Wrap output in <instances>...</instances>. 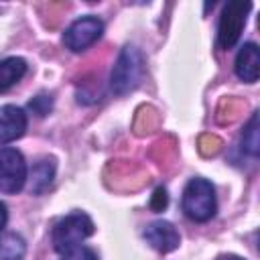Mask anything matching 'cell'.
Instances as JSON below:
<instances>
[{"mask_svg":"<svg viewBox=\"0 0 260 260\" xmlns=\"http://www.w3.org/2000/svg\"><path fill=\"white\" fill-rule=\"evenodd\" d=\"M140 122H144V126L136 132V134H146V132H152V128L156 126V112L152 110V108H148V106H142L140 110H138V114H136V120H134V124H140Z\"/></svg>","mask_w":260,"mask_h":260,"instance_id":"obj_15","label":"cell"},{"mask_svg":"<svg viewBox=\"0 0 260 260\" xmlns=\"http://www.w3.org/2000/svg\"><path fill=\"white\" fill-rule=\"evenodd\" d=\"M102 32H104V22L98 16L87 14V16H81V18L73 20L67 26L65 35H63V43L69 51L81 53L87 47H91L102 37Z\"/></svg>","mask_w":260,"mask_h":260,"instance_id":"obj_5","label":"cell"},{"mask_svg":"<svg viewBox=\"0 0 260 260\" xmlns=\"http://www.w3.org/2000/svg\"><path fill=\"white\" fill-rule=\"evenodd\" d=\"M244 104L240 100H234V98H225L221 100L219 108H217V122L219 124H232L234 120L240 118V112H242Z\"/></svg>","mask_w":260,"mask_h":260,"instance_id":"obj_14","label":"cell"},{"mask_svg":"<svg viewBox=\"0 0 260 260\" xmlns=\"http://www.w3.org/2000/svg\"><path fill=\"white\" fill-rule=\"evenodd\" d=\"M30 189L32 193H43L55 177V160L53 158H41L35 167H32V175H30Z\"/></svg>","mask_w":260,"mask_h":260,"instance_id":"obj_11","label":"cell"},{"mask_svg":"<svg viewBox=\"0 0 260 260\" xmlns=\"http://www.w3.org/2000/svg\"><path fill=\"white\" fill-rule=\"evenodd\" d=\"M258 146H260V142H258V112H254L250 122H248V126L242 132V148L250 156H256L258 154Z\"/></svg>","mask_w":260,"mask_h":260,"instance_id":"obj_13","label":"cell"},{"mask_svg":"<svg viewBox=\"0 0 260 260\" xmlns=\"http://www.w3.org/2000/svg\"><path fill=\"white\" fill-rule=\"evenodd\" d=\"M217 260H242L240 256H234V254H228V256H219Z\"/></svg>","mask_w":260,"mask_h":260,"instance_id":"obj_21","label":"cell"},{"mask_svg":"<svg viewBox=\"0 0 260 260\" xmlns=\"http://www.w3.org/2000/svg\"><path fill=\"white\" fill-rule=\"evenodd\" d=\"M26 181V162L20 150L0 148V191L18 193Z\"/></svg>","mask_w":260,"mask_h":260,"instance_id":"obj_6","label":"cell"},{"mask_svg":"<svg viewBox=\"0 0 260 260\" xmlns=\"http://www.w3.org/2000/svg\"><path fill=\"white\" fill-rule=\"evenodd\" d=\"M221 150V140L215 134H203L199 138V152L203 156H215Z\"/></svg>","mask_w":260,"mask_h":260,"instance_id":"obj_16","label":"cell"},{"mask_svg":"<svg viewBox=\"0 0 260 260\" xmlns=\"http://www.w3.org/2000/svg\"><path fill=\"white\" fill-rule=\"evenodd\" d=\"M234 69H236V75L242 81H248V83L258 81V75H260V53H258V45L256 43H246L238 51Z\"/></svg>","mask_w":260,"mask_h":260,"instance_id":"obj_9","label":"cell"},{"mask_svg":"<svg viewBox=\"0 0 260 260\" xmlns=\"http://www.w3.org/2000/svg\"><path fill=\"white\" fill-rule=\"evenodd\" d=\"M26 244L18 234H4L0 238V260H22Z\"/></svg>","mask_w":260,"mask_h":260,"instance_id":"obj_12","label":"cell"},{"mask_svg":"<svg viewBox=\"0 0 260 260\" xmlns=\"http://www.w3.org/2000/svg\"><path fill=\"white\" fill-rule=\"evenodd\" d=\"M28 108H30L32 114H37V116H47V114L51 112V108H53V100H51V95L41 93V95H37V98H32V100L28 102Z\"/></svg>","mask_w":260,"mask_h":260,"instance_id":"obj_17","label":"cell"},{"mask_svg":"<svg viewBox=\"0 0 260 260\" xmlns=\"http://www.w3.org/2000/svg\"><path fill=\"white\" fill-rule=\"evenodd\" d=\"M6 219H8V211H6V205L0 201V232H2L4 225H6Z\"/></svg>","mask_w":260,"mask_h":260,"instance_id":"obj_20","label":"cell"},{"mask_svg":"<svg viewBox=\"0 0 260 260\" xmlns=\"http://www.w3.org/2000/svg\"><path fill=\"white\" fill-rule=\"evenodd\" d=\"M250 8H252L250 2H240V0L225 4L221 18H219V28H217V45L221 49H232L238 43L246 26V16Z\"/></svg>","mask_w":260,"mask_h":260,"instance_id":"obj_4","label":"cell"},{"mask_svg":"<svg viewBox=\"0 0 260 260\" xmlns=\"http://www.w3.org/2000/svg\"><path fill=\"white\" fill-rule=\"evenodd\" d=\"M63 260H98L95 252L91 248H85V246H77L69 252L63 254Z\"/></svg>","mask_w":260,"mask_h":260,"instance_id":"obj_18","label":"cell"},{"mask_svg":"<svg viewBox=\"0 0 260 260\" xmlns=\"http://www.w3.org/2000/svg\"><path fill=\"white\" fill-rule=\"evenodd\" d=\"M142 236H144V240H146L156 252H160V254L173 252V250L179 246V242H181L179 232L175 230V225H173L171 221H162V219L148 223Z\"/></svg>","mask_w":260,"mask_h":260,"instance_id":"obj_7","label":"cell"},{"mask_svg":"<svg viewBox=\"0 0 260 260\" xmlns=\"http://www.w3.org/2000/svg\"><path fill=\"white\" fill-rule=\"evenodd\" d=\"M183 211L189 219L193 221H207L215 215L217 211V201H215V189L209 181L195 177L187 183L181 199Z\"/></svg>","mask_w":260,"mask_h":260,"instance_id":"obj_1","label":"cell"},{"mask_svg":"<svg viewBox=\"0 0 260 260\" xmlns=\"http://www.w3.org/2000/svg\"><path fill=\"white\" fill-rule=\"evenodd\" d=\"M167 205H169L167 189H165V187L154 189V193H152V197H150V207H152V211H162Z\"/></svg>","mask_w":260,"mask_h":260,"instance_id":"obj_19","label":"cell"},{"mask_svg":"<svg viewBox=\"0 0 260 260\" xmlns=\"http://www.w3.org/2000/svg\"><path fill=\"white\" fill-rule=\"evenodd\" d=\"M26 73V61L20 57H8L0 61V93L10 89Z\"/></svg>","mask_w":260,"mask_h":260,"instance_id":"obj_10","label":"cell"},{"mask_svg":"<svg viewBox=\"0 0 260 260\" xmlns=\"http://www.w3.org/2000/svg\"><path fill=\"white\" fill-rule=\"evenodd\" d=\"M93 234V221L85 215V213H71L67 217H63L51 234V242L53 248L59 254H65L77 246H81V242L85 238H89Z\"/></svg>","mask_w":260,"mask_h":260,"instance_id":"obj_3","label":"cell"},{"mask_svg":"<svg viewBox=\"0 0 260 260\" xmlns=\"http://www.w3.org/2000/svg\"><path fill=\"white\" fill-rule=\"evenodd\" d=\"M144 61L136 47H124L114 63L112 75H110V87L116 95H124L132 91L138 81L142 79Z\"/></svg>","mask_w":260,"mask_h":260,"instance_id":"obj_2","label":"cell"},{"mask_svg":"<svg viewBox=\"0 0 260 260\" xmlns=\"http://www.w3.org/2000/svg\"><path fill=\"white\" fill-rule=\"evenodd\" d=\"M26 130V114L18 106H2L0 108V144L12 142L20 138Z\"/></svg>","mask_w":260,"mask_h":260,"instance_id":"obj_8","label":"cell"}]
</instances>
